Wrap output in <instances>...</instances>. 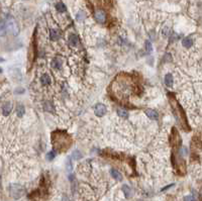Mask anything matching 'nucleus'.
<instances>
[{
  "instance_id": "1",
  "label": "nucleus",
  "mask_w": 202,
  "mask_h": 201,
  "mask_svg": "<svg viewBox=\"0 0 202 201\" xmlns=\"http://www.w3.org/2000/svg\"><path fill=\"white\" fill-rule=\"evenodd\" d=\"M6 28H7V32H9L10 33H12L13 36H17L18 35V27H17V23L16 21L12 18V17H8L6 20Z\"/></svg>"
},
{
  "instance_id": "2",
  "label": "nucleus",
  "mask_w": 202,
  "mask_h": 201,
  "mask_svg": "<svg viewBox=\"0 0 202 201\" xmlns=\"http://www.w3.org/2000/svg\"><path fill=\"white\" fill-rule=\"evenodd\" d=\"M9 189H10V194L15 199L21 197L24 193V188L20 185H17V184H11Z\"/></svg>"
},
{
  "instance_id": "3",
  "label": "nucleus",
  "mask_w": 202,
  "mask_h": 201,
  "mask_svg": "<svg viewBox=\"0 0 202 201\" xmlns=\"http://www.w3.org/2000/svg\"><path fill=\"white\" fill-rule=\"evenodd\" d=\"M94 16H95V19L97 20V22L105 23V21H106V12L104 10L96 9L95 13H94Z\"/></svg>"
},
{
  "instance_id": "4",
  "label": "nucleus",
  "mask_w": 202,
  "mask_h": 201,
  "mask_svg": "<svg viewBox=\"0 0 202 201\" xmlns=\"http://www.w3.org/2000/svg\"><path fill=\"white\" fill-rule=\"evenodd\" d=\"M94 111H95V114L98 116H103L106 113V106L103 104H97Z\"/></svg>"
},
{
  "instance_id": "5",
  "label": "nucleus",
  "mask_w": 202,
  "mask_h": 201,
  "mask_svg": "<svg viewBox=\"0 0 202 201\" xmlns=\"http://www.w3.org/2000/svg\"><path fill=\"white\" fill-rule=\"evenodd\" d=\"M7 28H6V22L4 19H0V37L6 36Z\"/></svg>"
},
{
  "instance_id": "6",
  "label": "nucleus",
  "mask_w": 202,
  "mask_h": 201,
  "mask_svg": "<svg viewBox=\"0 0 202 201\" xmlns=\"http://www.w3.org/2000/svg\"><path fill=\"white\" fill-rule=\"evenodd\" d=\"M145 114H147V116L151 119H158V116H159L157 111H155L153 109H147L145 110Z\"/></svg>"
},
{
  "instance_id": "7",
  "label": "nucleus",
  "mask_w": 202,
  "mask_h": 201,
  "mask_svg": "<svg viewBox=\"0 0 202 201\" xmlns=\"http://www.w3.org/2000/svg\"><path fill=\"white\" fill-rule=\"evenodd\" d=\"M11 110H12V105H11V103H9V102H7V103L4 104V106L2 107V113L4 115H8L11 112Z\"/></svg>"
},
{
  "instance_id": "8",
  "label": "nucleus",
  "mask_w": 202,
  "mask_h": 201,
  "mask_svg": "<svg viewBox=\"0 0 202 201\" xmlns=\"http://www.w3.org/2000/svg\"><path fill=\"white\" fill-rule=\"evenodd\" d=\"M69 42H70V44L73 47H76L77 45H78V42H79V38L76 35L72 33V35H70V37H69Z\"/></svg>"
},
{
  "instance_id": "9",
  "label": "nucleus",
  "mask_w": 202,
  "mask_h": 201,
  "mask_svg": "<svg viewBox=\"0 0 202 201\" xmlns=\"http://www.w3.org/2000/svg\"><path fill=\"white\" fill-rule=\"evenodd\" d=\"M41 83L42 85H49L51 83V77L48 74H42L41 76Z\"/></svg>"
},
{
  "instance_id": "10",
  "label": "nucleus",
  "mask_w": 202,
  "mask_h": 201,
  "mask_svg": "<svg viewBox=\"0 0 202 201\" xmlns=\"http://www.w3.org/2000/svg\"><path fill=\"white\" fill-rule=\"evenodd\" d=\"M62 66V60L61 59H54L52 61V67L55 68V69H60Z\"/></svg>"
},
{
  "instance_id": "11",
  "label": "nucleus",
  "mask_w": 202,
  "mask_h": 201,
  "mask_svg": "<svg viewBox=\"0 0 202 201\" xmlns=\"http://www.w3.org/2000/svg\"><path fill=\"white\" fill-rule=\"evenodd\" d=\"M182 45L185 47L186 49H189V48H191L192 45H193V41L191 40L190 37H186V38H184L183 42H182Z\"/></svg>"
},
{
  "instance_id": "12",
  "label": "nucleus",
  "mask_w": 202,
  "mask_h": 201,
  "mask_svg": "<svg viewBox=\"0 0 202 201\" xmlns=\"http://www.w3.org/2000/svg\"><path fill=\"white\" fill-rule=\"evenodd\" d=\"M165 83L168 87H171L173 85V76H172V74H167L165 76Z\"/></svg>"
},
{
  "instance_id": "13",
  "label": "nucleus",
  "mask_w": 202,
  "mask_h": 201,
  "mask_svg": "<svg viewBox=\"0 0 202 201\" xmlns=\"http://www.w3.org/2000/svg\"><path fill=\"white\" fill-rule=\"evenodd\" d=\"M111 176H112L114 179H116V180H121V179H122L121 174H120L118 171H116V170H111Z\"/></svg>"
},
{
  "instance_id": "14",
  "label": "nucleus",
  "mask_w": 202,
  "mask_h": 201,
  "mask_svg": "<svg viewBox=\"0 0 202 201\" xmlns=\"http://www.w3.org/2000/svg\"><path fill=\"white\" fill-rule=\"evenodd\" d=\"M50 38L52 41H57L59 38V35L58 32L55 31V29H51L50 31Z\"/></svg>"
},
{
  "instance_id": "15",
  "label": "nucleus",
  "mask_w": 202,
  "mask_h": 201,
  "mask_svg": "<svg viewBox=\"0 0 202 201\" xmlns=\"http://www.w3.org/2000/svg\"><path fill=\"white\" fill-rule=\"evenodd\" d=\"M24 113H25V109H24L23 106H22V105H18V106H17V108H16V114L18 115L19 117H21Z\"/></svg>"
},
{
  "instance_id": "16",
  "label": "nucleus",
  "mask_w": 202,
  "mask_h": 201,
  "mask_svg": "<svg viewBox=\"0 0 202 201\" xmlns=\"http://www.w3.org/2000/svg\"><path fill=\"white\" fill-rule=\"evenodd\" d=\"M122 191H123V193L124 195H126V197H130L131 196V189H130V187L126 186V185H123L122 186Z\"/></svg>"
},
{
  "instance_id": "17",
  "label": "nucleus",
  "mask_w": 202,
  "mask_h": 201,
  "mask_svg": "<svg viewBox=\"0 0 202 201\" xmlns=\"http://www.w3.org/2000/svg\"><path fill=\"white\" fill-rule=\"evenodd\" d=\"M56 8H57V10L59 12H64V11H66V6L64 5V4L62 2H59L57 3V5H56Z\"/></svg>"
},
{
  "instance_id": "18",
  "label": "nucleus",
  "mask_w": 202,
  "mask_h": 201,
  "mask_svg": "<svg viewBox=\"0 0 202 201\" xmlns=\"http://www.w3.org/2000/svg\"><path fill=\"white\" fill-rule=\"evenodd\" d=\"M145 49H147V53H148V54L152 53L153 47H152V44H151V42H150V41L145 42Z\"/></svg>"
},
{
  "instance_id": "19",
  "label": "nucleus",
  "mask_w": 202,
  "mask_h": 201,
  "mask_svg": "<svg viewBox=\"0 0 202 201\" xmlns=\"http://www.w3.org/2000/svg\"><path fill=\"white\" fill-rule=\"evenodd\" d=\"M81 157H82V155H81V153L79 152V151H74V153H73V156H72V158L74 160H79V159H81Z\"/></svg>"
},
{
  "instance_id": "20",
  "label": "nucleus",
  "mask_w": 202,
  "mask_h": 201,
  "mask_svg": "<svg viewBox=\"0 0 202 201\" xmlns=\"http://www.w3.org/2000/svg\"><path fill=\"white\" fill-rule=\"evenodd\" d=\"M117 113L119 114V116H121L123 118H126L128 115H127V112L126 110H122V109H118L117 110Z\"/></svg>"
},
{
  "instance_id": "21",
  "label": "nucleus",
  "mask_w": 202,
  "mask_h": 201,
  "mask_svg": "<svg viewBox=\"0 0 202 201\" xmlns=\"http://www.w3.org/2000/svg\"><path fill=\"white\" fill-rule=\"evenodd\" d=\"M55 158V153L54 152H51V153H48V155H47V160L48 161H52Z\"/></svg>"
},
{
  "instance_id": "22",
  "label": "nucleus",
  "mask_w": 202,
  "mask_h": 201,
  "mask_svg": "<svg viewBox=\"0 0 202 201\" xmlns=\"http://www.w3.org/2000/svg\"><path fill=\"white\" fill-rule=\"evenodd\" d=\"M67 170H68V172H71V171L73 170L72 163H71V160L70 159H68V162H67Z\"/></svg>"
},
{
  "instance_id": "23",
  "label": "nucleus",
  "mask_w": 202,
  "mask_h": 201,
  "mask_svg": "<svg viewBox=\"0 0 202 201\" xmlns=\"http://www.w3.org/2000/svg\"><path fill=\"white\" fill-rule=\"evenodd\" d=\"M184 201H196V199L193 197V196H186L185 198H184Z\"/></svg>"
},
{
  "instance_id": "24",
  "label": "nucleus",
  "mask_w": 202,
  "mask_h": 201,
  "mask_svg": "<svg viewBox=\"0 0 202 201\" xmlns=\"http://www.w3.org/2000/svg\"><path fill=\"white\" fill-rule=\"evenodd\" d=\"M2 62H4V59H2L1 57H0V63H2Z\"/></svg>"
}]
</instances>
